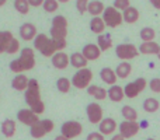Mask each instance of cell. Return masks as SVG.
I'll return each instance as SVG.
<instances>
[{"label": "cell", "instance_id": "8d00e7d4", "mask_svg": "<svg viewBox=\"0 0 160 140\" xmlns=\"http://www.w3.org/2000/svg\"><path fill=\"white\" fill-rule=\"evenodd\" d=\"M129 7H131L129 0H115V2H114V8H117L118 11H125Z\"/></svg>", "mask_w": 160, "mask_h": 140}, {"label": "cell", "instance_id": "6da1fadb", "mask_svg": "<svg viewBox=\"0 0 160 140\" xmlns=\"http://www.w3.org/2000/svg\"><path fill=\"white\" fill-rule=\"evenodd\" d=\"M24 98L30 109L32 111L35 115H41L45 111V104L41 98V90H39V83L35 79L30 80L28 88L24 93Z\"/></svg>", "mask_w": 160, "mask_h": 140}, {"label": "cell", "instance_id": "ac0fdd59", "mask_svg": "<svg viewBox=\"0 0 160 140\" xmlns=\"http://www.w3.org/2000/svg\"><path fill=\"white\" fill-rule=\"evenodd\" d=\"M107 94H108V98L114 102H121L125 97V93H124V88L121 85H111L110 88L107 90Z\"/></svg>", "mask_w": 160, "mask_h": 140}, {"label": "cell", "instance_id": "7c38bea8", "mask_svg": "<svg viewBox=\"0 0 160 140\" xmlns=\"http://www.w3.org/2000/svg\"><path fill=\"white\" fill-rule=\"evenodd\" d=\"M17 119H18L21 123L27 125V126H30V128L32 126V125H35L37 122H39L38 115H35L30 108H28V109H20L18 112H17Z\"/></svg>", "mask_w": 160, "mask_h": 140}, {"label": "cell", "instance_id": "7dc6e473", "mask_svg": "<svg viewBox=\"0 0 160 140\" xmlns=\"http://www.w3.org/2000/svg\"><path fill=\"white\" fill-rule=\"evenodd\" d=\"M4 3H6V0H0V7H2V6H4Z\"/></svg>", "mask_w": 160, "mask_h": 140}, {"label": "cell", "instance_id": "d4e9b609", "mask_svg": "<svg viewBox=\"0 0 160 140\" xmlns=\"http://www.w3.org/2000/svg\"><path fill=\"white\" fill-rule=\"evenodd\" d=\"M97 46L100 48L101 52L112 48V38H111L110 34H101V35L97 36Z\"/></svg>", "mask_w": 160, "mask_h": 140}, {"label": "cell", "instance_id": "f35d334b", "mask_svg": "<svg viewBox=\"0 0 160 140\" xmlns=\"http://www.w3.org/2000/svg\"><path fill=\"white\" fill-rule=\"evenodd\" d=\"M41 125H42V128H44V130L47 132V135L52 132L53 128H55V123H53L51 119H44V121H41Z\"/></svg>", "mask_w": 160, "mask_h": 140}, {"label": "cell", "instance_id": "7bdbcfd3", "mask_svg": "<svg viewBox=\"0 0 160 140\" xmlns=\"http://www.w3.org/2000/svg\"><path fill=\"white\" fill-rule=\"evenodd\" d=\"M30 6H34V7H39V6L44 4V0H28Z\"/></svg>", "mask_w": 160, "mask_h": 140}, {"label": "cell", "instance_id": "e575fe53", "mask_svg": "<svg viewBox=\"0 0 160 140\" xmlns=\"http://www.w3.org/2000/svg\"><path fill=\"white\" fill-rule=\"evenodd\" d=\"M14 8L18 11L20 14H28V10H30V3L28 0H16L14 2Z\"/></svg>", "mask_w": 160, "mask_h": 140}, {"label": "cell", "instance_id": "5b68a950", "mask_svg": "<svg viewBox=\"0 0 160 140\" xmlns=\"http://www.w3.org/2000/svg\"><path fill=\"white\" fill-rule=\"evenodd\" d=\"M91 80H93V71L86 67V69H80L76 71L70 81H72L73 87L79 88V90H84V88H88L91 85Z\"/></svg>", "mask_w": 160, "mask_h": 140}, {"label": "cell", "instance_id": "f1b7e54d", "mask_svg": "<svg viewBox=\"0 0 160 140\" xmlns=\"http://www.w3.org/2000/svg\"><path fill=\"white\" fill-rule=\"evenodd\" d=\"M104 10H105V7L102 2H88L87 11L93 17H100V14L104 13Z\"/></svg>", "mask_w": 160, "mask_h": 140}, {"label": "cell", "instance_id": "4316f807", "mask_svg": "<svg viewBox=\"0 0 160 140\" xmlns=\"http://www.w3.org/2000/svg\"><path fill=\"white\" fill-rule=\"evenodd\" d=\"M90 30H91V32L98 34V35H101V34L104 32L105 22H104V20H102V17H93V18H91Z\"/></svg>", "mask_w": 160, "mask_h": 140}, {"label": "cell", "instance_id": "ee69618b", "mask_svg": "<svg viewBox=\"0 0 160 140\" xmlns=\"http://www.w3.org/2000/svg\"><path fill=\"white\" fill-rule=\"evenodd\" d=\"M150 3H152V6L155 8H159L160 10V0H150Z\"/></svg>", "mask_w": 160, "mask_h": 140}, {"label": "cell", "instance_id": "9a60e30c", "mask_svg": "<svg viewBox=\"0 0 160 140\" xmlns=\"http://www.w3.org/2000/svg\"><path fill=\"white\" fill-rule=\"evenodd\" d=\"M98 129H100V133H101L102 136L112 135V133L117 130V122L114 121L112 118H104L101 122H100Z\"/></svg>", "mask_w": 160, "mask_h": 140}, {"label": "cell", "instance_id": "8992f818", "mask_svg": "<svg viewBox=\"0 0 160 140\" xmlns=\"http://www.w3.org/2000/svg\"><path fill=\"white\" fill-rule=\"evenodd\" d=\"M102 20L105 22V27L110 28H117L122 24L124 18H122V13L118 11L117 8H114V6L105 7L104 13H102Z\"/></svg>", "mask_w": 160, "mask_h": 140}, {"label": "cell", "instance_id": "5bb4252c", "mask_svg": "<svg viewBox=\"0 0 160 140\" xmlns=\"http://www.w3.org/2000/svg\"><path fill=\"white\" fill-rule=\"evenodd\" d=\"M52 65L53 67L59 70H65L70 65V56L66 55L65 52H56L52 56Z\"/></svg>", "mask_w": 160, "mask_h": 140}, {"label": "cell", "instance_id": "d6986e66", "mask_svg": "<svg viewBox=\"0 0 160 140\" xmlns=\"http://www.w3.org/2000/svg\"><path fill=\"white\" fill-rule=\"evenodd\" d=\"M100 77L101 80L108 85H115L117 83V74H115V70H112L111 67H104L100 71Z\"/></svg>", "mask_w": 160, "mask_h": 140}, {"label": "cell", "instance_id": "ffe728a7", "mask_svg": "<svg viewBox=\"0 0 160 140\" xmlns=\"http://www.w3.org/2000/svg\"><path fill=\"white\" fill-rule=\"evenodd\" d=\"M139 17H141V14H139L138 8L132 7V6H131L129 8H127L125 11H122V18H124V21L128 22V24H135L139 20Z\"/></svg>", "mask_w": 160, "mask_h": 140}, {"label": "cell", "instance_id": "30bf717a", "mask_svg": "<svg viewBox=\"0 0 160 140\" xmlns=\"http://www.w3.org/2000/svg\"><path fill=\"white\" fill-rule=\"evenodd\" d=\"M86 113H87V119L90 123L93 125H100V122L104 119V112H102V108L100 104L96 102H91L87 105L86 108Z\"/></svg>", "mask_w": 160, "mask_h": 140}, {"label": "cell", "instance_id": "9c48e42d", "mask_svg": "<svg viewBox=\"0 0 160 140\" xmlns=\"http://www.w3.org/2000/svg\"><path fill=\"white\" fill-rule=\"evenodd\" d=\"M146 85H148V81L143 79V77L136 79L135 81L128 83V84L124 87L125 97H128V98H136V97L146 88Z\"/></svg>", "mask_w": 160, "mask_h": 140}, {"label": "cell", "instance_id": "484cf974", "mask_svg": "<svg viewBox=\"0 0 160 140\" xmlns=\"http://www.w3.org/2000/svg\"><path fill=\"white\" fill-rule=\"evenodd\" d=\"M70 65H72L75 69H86V66H87V60H86V58L82 55L80 52H75L70 55Z\"/></svg>", "mask_w": 160, "mask_h": 140}, {"label": "cell", "instance_id": "7a4b0ae2", "mask_svg": "<svg viewBox=\"0 0 160 140\" xmlns=\"http://www.w3.org/2000/svg\"><path fill=\"white\" fill-rule=\"evenodd\" d=\"M35 66V53L32 48H22L18 59L10 62V70L17 74H22L24 71L32 70Z\"/></svg>", "mask_w": 160, "mask_h": 140}, {"label": "cell", "instance_id": "d6a6232c", "mask_svg": "<svg viewBox=\"0 0 160 140\" xmlns=\"http://www.w3.org/2000/svg\"><path fill=\"white\" fill-rule=\"evenodd\" d=\"M70 87H72V81H70L69 79H66V77H61V79H58V81H56V88L63 94L69 93Z\"/></svg>", "mask_w": 160, "mask_h": 140}, {"label": "cell", "instance_id": "b9f144b4", "mask_svg": "<svg viewBox=\"0 0 160 140\" xmlns=\"http://www.w3.org/2000/svg\"><path fill=\"white\" fill-rule=\"evenodd\" d=\"M86 140H105V139L100 132H91L90 135L87 136V139Z\"/></svg>", "mask_w": 160, "mask_h": 140}, {"label": "cell", "instance_id": "83f0119b", "mask_svg": "<svg viewBox=\"0 0 160 140\" xmlns=\"http://www.w3.org/2000/svg\"><path fill=\"white\" fill-rule=\"evenodd\" d=\"M131 73H132V66L129 62H121L115 69V74L119 79H127Z\"/></svg>", "mask_w": 160, "mask_h": 140}, {"label": "cell", "instance_id": "4dcf8cb0", "mask_svg": "<svg viewBox=\"0 0 160 140\" xmlns=\"http://www.w3.org/2000/svg\"><path fill=\"white\" fill-rule=\"evenodd\" d=\"M141 39L143 42H153L156 38V31L150 27H145L141 30V34H139Z\"/></svg>", "mask_w": 160, "mask_h": 140}, {"label": "cell", "instance_id": "44dd1931", "mask_svg": "<svg viewBox=\"0 0 160 140\" xmlns=\"http://www.w3.org/2000/svg\"><path fill=\"white\" fill-rule=\"evenodd\" d=\"M17 132V126H16V121L13 119H6L2 123V133L6 136V138H13Z\"/></svg>", "mask_w": 160, "mask_h": 140}, {"label": "cell", "instance_id": "4fadbf2b", "mask_svg": "<svg viewBox=\"0 0 160 140\" xmlns=\"http://www.w3.org/2000/svg\"><path fill=\"white\" fill-rule=\"evenodd\" d=\"M38 32H37V27L31 22H25L20 27V36L24 41H32V39L37 38Z\"/></svg>", "mask_w": 160, "mask_h": 140}, {"label": "cell", "instance_id": "d590c367", "mask_svg": "<svg viewBox=\"0 0 160 140\" xmlns=\"http://www.w3.org/2000/svg\"><path fill=\"white\" fill-rule=\"evenodd\" d=\"M42 7H44V10L47 13H55L59 7V2H56V0H45Z\"/></svg>", "mask_w": 160, "mask_h": 140}, {"label": "cell", "instance_id": "f546056e", "mask_svg": "<svg viewBox=\"0 0 160 140\" xmlns=\"http://www.w3.org/2000/svg\"><path fill=\"white\" fill-rule=\"evenodd\" d=\"M121 113L125 118V121H128V122H136V119H138V112H136V109L132 107H129V105L122 107Z\"/></svg>", "mask_w": 160, "mask_h": 140}, {"label": "cell", "instance_id": "ab89813d", "mask_svg": "<svg viewBox=\"0 0 160 140\" xmlns=\"http://www.w3.org/2000/svg\"><path fill=\"white\" fill-rule=\"evenodd\" d=\"M149 87H150V91L160 94V79H152L149 83Z\"/></svg>", "mask_w": 160, "mask_h": 140}, {"label": "cell", "instance_id": "c3c4849f", "mask_svg": "<svg viewBox=\"0 0 160 140\" xmlns=\"http://www.w3.org/2000/svg\"><path fill=\"white\" fill-rule=\"evenodd\" d=\"M158 59H159V60H160V52L158 53Z\"/></svg>", "mask_w": 160, "mask_h": 140}, {"label": "cell", "instance_id": "60d3db41", "mask_svg": "<svg viewBox=\"0 0 160 140\" xmlns=\"http://www.w3.org/2000/svg\"><path fill=\"white\" fill-rule=\"evenodd\" d=\"M76 7H78V10H79L80 14H84L86 11H87L88 2H87V0H78V2H76Z\"/></svg>", "mask_w": 160, "mask_h": 140}, {"label": "cell", "instance_id": "836d02e7", "mask_svg": "<svg viewBox=\"0 0 160 140\" xmlns=\"http://www.w3.org/2000/svg\"><path fill=\"white\" fill-rule=\"evenodd\" d=\"M30 133H31V136H32L34 139H41V138H44V136L47 135V132L44 130V128H42V125H41V121L37 122L35 125L31 126Z\"/></svg>", "mask_w": 160, "mask_h": 140}, {"label": "cell", "instance_id": "8fae6325", "mask_svg": "<svg viewBox=\"0 0 160 140\" xmlns=\"http://www.w3.org/2000/svg\"><path fill=\"white\" fill-rule=\"evenodd\" d=\"M119 135L122 136L124 139H131L133 136L138 135L139 129H141V125L138 122H128L124 121L121 125H119Z\"/></svg>", "mask_w": 160, "mask_h": 140}, {"label": "cell", "instance_id": "681fc988", "mask_svg": "<svg viewBox=\"0 0 160 140\" xmlns=\"http://www.w3.org/2000/svg\"><path fill=\"white\" fill-rule=\"evenodd\" d=\"M148 140H156V139H148Z\"/></svg>", "mask_w": 160, "mask_h": 140}, {"label": "cell", "instance_id": "ba28073f", "mask_svg": "<svg viewBox=\"0 0 160 140\" xmlns=\"http://www.w3.org/2000/svg\"><path fill=\"white\" fill-rule=\"evenodd\" d=\"M83 133V126L78 121H68L61 126V135L66 139H75Z\"/></svg>", "mask_w": 160, "mask_h": 140}, {"label": "cell", "instance_id": "603a6c76", "mask_svg": "<svg viewBox=\"0 0 160 140\" xmlns=\"http://www.w3.org/2000/svg\"><path fill=\"white\" fill-rule=\"evenodd\" d=\"M87 93H88V95L94 97V98L98 99V101L105 99L108 97L107 90H105V88H102V87H100V85H96V84H91L90 87L87 88Z\"/></svg>", "mask_w": 160, "mask_h": 140}, {"label": "cell", "instance_id": "7402d4cb", "mask_svg": "<svg viewBox=\"0 0 160 140\" xmlns=\"http://www.w3.org/2000/svg\"><path fill=\"white\" fill-rule=\"evenodd\" d=\"M139 52L143 53V55H158L160 52V45L153 42H143V44L139 46Z\"/></svg>", "mask_w": 160, "mask_h": 140}, {"label": "cell", "instance_id": "e0dca14e", "mask_svg": "<svg viewBox=\"0 0 160 140\" xmlns=\"http://www.w3.org/2000/svg\"><path fill=\"white\" fill-rule=\"evenodd\" d=\"M28 84H30V79L25 74H17L11 81V87L17 91H25L28 88Z\"/></svg>", "mask_w": 160, "mask_h": 140}, {"label": "cell", "instance_id": "1f68e13d", "mask_svg": "<svg viewBox=\"0 0 160 140\" xmlns=\"http://www.w3.org/2000/svg\"><path fill=\"white\" fill-rule=\"evenodd\" d=\"M159 108H160V102L156 98H146L143 101V109L146 111V112L153 113V112H156Z\"/></svg>", "mask_w": 160, "mask_h": 140}, {"label": "cell", "instance_id": "52a82bcc", "mask_svg": "<svg viewBox=\"0 0 160 140\" xmlns=\"http://www.w3.org/2000/svg\"><path fill=\"white\" fill-rule=\"evenodd\" d=\"M115 55L122 62H128L139 55V49L133 44H121L115 48Z\"/></svg>", "mask_w": 160, "mask_h": 140}, {"label": "cell", "instance_id": "cb8c5ba5", "mask_svg": "<svg viewBox=\"0 0 160 140\" xmlns=\"http://www.w3.org/2000/svg\"><path fill=\"white\" fill-rule=\"evenodd\" d=\"M14 39V35L10 31H0V53H6L10 42Z\"/></svg>", "mask_w": 160, "mask_h": 140}, {"label": "cell", "instance_id": "3957f363", "mask_svg": "<svg viewBox=\"0 0 160 140\" xmlns=\"http://www.w3.org/2000/svg\"><path fill=\"white\" fill-rule=\"evenodd\" d=\"M34 48H35L41 55L47 56V58H52V56L58 52L52 38L47 36L45 34H38V35H37V38L34 39Z\"/></svg>", "mask_w": 160, "mask_h": 140}, {"label": "cell", "instance_id": "2e32d148", "mask_svg": "<svg viewBox=\"0 0 160 140\" xmlns=\"http://www.w3.org/2000/svg\"><path fill=\"white\" fill-rule=\"evenodd\" d=\"M82 55L84 56L87 62L88 60H97V59L100 58V55H101V51H100V48L97 46V45L87 44L84 48H83Z\"/></svg>", "mask_w": 160, "mask_h": 140}, {"label": "cell", "instance_id": "277c9868", "mask_svg": "<svg viewBox=\"0 0 160 140\" xmlns=\"http://www.w3.org/2000/svg\"><path fill=\"white\" fill-rule=\"evenodd\" d=\"M51 36L53 41H66L68 36V20L63 16H55L51 25Z\"/></svg>", "mask_w": 160, "mask_h": 140}, {"label": "cell", "instance_id": "bcb514c9", "mask_svg": "<svg viewBox=\"0 0 160 140\" xmlns=\"http://www.w3.org/2000/svg\"><path fill=\"white\" fill-rule=\"evenodd\" d=\"M55 140H69V139H66V138H63V136H56V138H55Z\"/></svg>", "mask_w": 160, "mask_h": 140}, {"label": "cell", "instance_id": "74e56055", "mask_svg": "<svg viewBox=\"0 0 160 140\" xmlns=\"http://www.w3.org/2000/svg\"><path fill=\"white\" fill-rule=\"evenodd\" d=\"M18 51H20V42H18V39L17 38H14L13 41L10 42V45H8L7 52L6 53H8V55H14V53H17Z\"/></svg>", "mask_w": 160, "mask_h": 140}, {"label": "cell", "instance_id": "f6af8a7d", "mask_svg": "<svg viewBox=\"0 0 160 140\" xmlns=\"http://www.w3.org/2000/svg\"><path fill=\"white\" fill-rule=\"evenodd\" d=\"M111 140H125V139L122 138V136H121V135H119V133H118V135H114L112 138H111Z\"/></svg>", "mask_w": 160, "mask_h": 140}]
</instances>
